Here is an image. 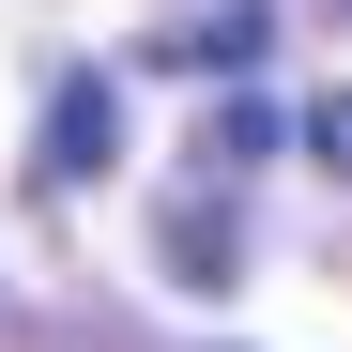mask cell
<instances>
[{
    "label": "cell",
    "mask_w": 352,
    "mask_h": 352,
    "mask_svg": "<svg viewBox=\"0 0 352 352\" xmlns=\"http://www.w3.org/2000/svg\"><path fill=\"white\" fill-rule=\"evenodd\" d=\"M261 46H276V0H214V16H184L153 62H184V77H245Z\"/></svg>",
    "instance_id": "cell-1"
},
{
    "label": "cell",
    "mask_w": 352,
    "mask_h": 352,
    "mask_svg": "<svg viewBox=\"0 0 352 352\" xmlns=\"http://www.w3.org/2000/svg\"><path fill=\"white\" fill-rule=\"evenodd\" d=\"M199 153H214V168H261V153H291V123L245 92V107H214V138H199Z\"/></svg>",
    "instance_id": "cell-3"
},
{
    "label": "cell",
    "mask_w": 352,
    "mask_h": 352,
    "mask_svg": "<svg viewBox=\"0 0 352 352\" xmlns=\"http://www.w3.org/2000/svg\"><path fill=\"white\" fill-rule=\"evenodd\" d=\"M291 138H307V153L337 168V184H352V92H322V107H307V123H291Z\"/></svg>",
    "instance_id": "cell-4"
},
{
    "label": "cell",
    "mask_w": 352,
    "mask_h": 352,
    "mask_svg": "<svg viewBox=\"0 0 352 352\" xmlns=\"http://www.w3.org/2000/svg\"><path fill=\"white\" fill-rule=\"evenodd\" d=\"M107 153H123V92H107V77H62V107H46V168L92 184Z\"/></svg>",
    "instance_id": "cell-2"
}]
</instances>
